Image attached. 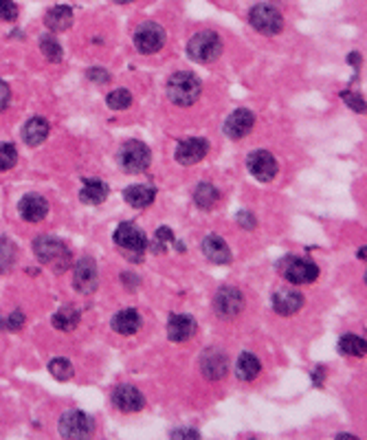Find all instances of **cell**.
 Instances as JSON below:
<instances>
[{
  "instance_id": "6da1fadb",
  "label": "cell",
  "mask_w": 367,
  "mask_h": 440,
  "mask_svg": "<svg viewBox=\"0 0 367 440\" xmlns=\"http://www.w3.org/2000/svg\"><path fill=\"white\" fill-rule=\"evenodd\" d=\"M34 254H36V258L42 262V265L51 267L55 273L66 271L71 267V262H73L68 247L55 236H38L34 240Z\"/></svg>"
},
{
  "instance_id": "7a4b0ae2",
  "label": "cell",
  "mask_w": 367,
  "mask_h": 440,
  "mask_svg": "<svg viewBox=\"0 0 367 440\" xmlns=\"http://www.w3.org/2000/svg\"><path fill=\"white\" fill-rule=\"evenodd\" d=\"M201 90H203L201 80L190 71H178L167 80V97L176 106H192L201 97Z\"/></svg>"
},
{
  "instance_id": "3957f363",
  "label": "cell",
  "mask_w": 367,
  "mask_h": 440,
  "mask_svg": "<svg viewBox=\"0 0 367 440\" xmlns=\"http://www.w3.org/2000/svg\"><path fill=\"white\" fill-rule=\"evenodd\" d=\"M223 53V40L216 31H198L187 42V56L198 64H209L216 62Z\"/></svg>"
},
{
  "instance_id": "277c9868",
  "label": "cell",
  "mask_w": 367,
  "mask_h": 440,
  "mask_svg": "<svg viewBox=\"0 0 367 440\" xmlns=\"http://www.w3.org/2000/svg\"><path fill=\"white\" fill-rule=\"evenodd\" d=\"M249 23L255 31L264 36H277L284 29V16L277 7H273L268 3H260L255 7H251L249 12Z\"/></svg>"
},
{
  "instance_id": "5b68a950",
  "label": "cell",
  "mask_w": 367,
  "mask_h": 440,
  "mask_svg": "<svg viewBox=\"0 0 367 440\" xmlns=\"http://www.w3.org/2000/svg\"><path fill=\"white\" fill-rule=\"evenodd\" d=\"M150 161H152V152L143 141H125L117 154V163L121 165V170L130 174L148 170Z\"/></svg>"
},
{
  "instance_id": "8992f818",
  "label": "cell",
  "mask_w": 367,
  "mask_h": 440,
  "mask_svg": "<svg viewBox=\"0 0 367 440\" xmlns=\"http://www.w3.org/2000/svg\"><path fill=\"white\" fill-rule=\"evenodd\" d=\"M134 49L143 56H152L156 51H161L165 45V29L156 23H143L141 27H136L134 36Z\"/></svg>"
},
{
  "instance_id": "52a82bcc",
  "label": "cell",
  "mask_w": 367,
  "mask_h": 440,
  "mask_svg": "<svg viewBox=\"0 0 367 440\" xmlns=\"http://www.w3.org/2000/svg\"><path fill=\"white\" fill-rule=\"evenodd\" d=\"M281 276H284L292 284H310L319 278V267L312 260L303 258H288L279 265Z\"/></svg>"
},
{
  "instance_id": "ba28073f",
  "label": "cell",
  "mask_w": 367,
  "mask_h": 440,
  "mask_svg": "<svg viewBox=\"0 0 367 440\" xmlns=\"http://www.w3.org/2000/svg\"><path fill=\"white\" fill-rule=\"evenodd\" d=\"M214 308L220 317L233 319L244 310V295L233 286H223V289H218L216 297H214Z\"/></svg>"
},
{
  "instance_id": "9c48e42d",
  "label": "cell",
  "mask_w": 367,
  "mask_h": 440,
  "mask_svg": "<svg viewBox=\"0 0 367 440\" xmlns=\"http://www.w3.org/2000/svg\"><path fill=\"white\" fill-rule=\"evenodd\" d=\"M114 245L121 247L128 254H143L145 247H148V238L141 232L139 227L132 223H121L112 234Z\"/></svg>"
},
{
  "instance_id": "30bf717a",
  "label": "cell",
  "mask_w": 367,
  "mask_h": 440,
  "mask_svg": "<svg viewBox=\"0 0 367 440\" xmlns=\"http://www.w3.org/2000/svg\"><path fill=\"white\" fill-rule=\"evenodd\" d=\"M246 167H249V172L253 174L257 181H262V183L273 181L277 176V172H279V165L275 161V156H273L268 150L251 152L249 159H246Z\"/></svg>"
},
{
  "instance_id": "8fae6325",
  "label": "cell",
  "mask_w": 367,
  "mask_h": 440,
  "mask_svg": "<svg viewBox=\"0 0 367 440\" xmlns=\"http://www.w3.org/2000/svg\"><path fill=\"white\" fill-rule=\"evenodd\" d=\"M73 282H75V289L84 295L88 293H95L99 286V271L92 258H81L75 262V269H73Z\"/></svg>"
},
{
  "instance_id": "7c38bea8",
  "label": "cell",
  "mask_w": 367,
  "mask_h": 440,
  "mask_svg": "<svg viewBox=\"0 0 367 440\" xmlns=\"http://www.w3.org/2000/svg\"><path fill=\"white\" fill-rule=\"evenodd\" d=\"M60 434L64 438H88L92 434V421L88 414L71 410L60 416Z\"/></svg>"
},
{
  "instance_id": "4fadbf2b",
  "label": "cell",
  "mask_w": 367,
  "mask_h": 440,
  "mask_svg": "<svg viewBox=\"0 0 367 440\" xmlns=\"http://www.w3.org/2000/svg\"><path fill=\"white\" fill-rule=\"evenodd\" d=\"M209 152V143L203 137L183 139L176 148V161L181 165H196L201 163Z\"/></svg>"
},
{
  "instance_id": "5bb4252c",
  "label": "cell",
  "mask_w": 367,
  "mask_h": 440,
  "mask_svg": "<svg viewBox=\"0 0 367 440\" xmlns=\"http://www.w3.org/2000/svg\"><path fill=\"white\" fill-rule=\"evenodd\" d=\"M112 405L117 407L119 412L132 414V412L143 410L145 399L134 385H119V387H114V392H112Z\"/></svg>"
},
{
  "instance_id": "9a60e30c",
  "label": "cell",
  "mask_w": 367,
  "mask_h": 440,
  "mask_svg": "<svg viewBox=\"0 0 367 440\" xmlns=\"http://www.w3.org/2000/svg\"><path fill=\"white\" fill-rule=\"evenodd\" d=\"M253 123H255L253 112L246 110V108H238L229 114L223 128H225V134L229 139H242L251 130H253Z\"/></svg>"
},
{
  "instance_id": "2e32d148",
  "label": "cell",
  "mask_w": 367,
  "mask_h": 440,
  "mask_svg": "<svg viewBox=\"0 0 367 440\" xmlns=\"http://www.w3.org/2000/svg\"><path fill=\"white\" fill-rule=\"evenodd\" d=\"M18 212H20V218L27 220V223H40V220L49 214V203L47 198L40 194H27L20 198Z\"/></svg>"
},
{
  "instance_id": "e0dca14e",
  "label": "cell",
  "mask_w": 367,
  "mask_h": 440,
  "mask_svg": "<svg viewBox=\"0 0 367 440\" xmlns=\"http://www.w3.org/2000/svg\"><path fill=\"white\" fill-rule=\"evenodd\" d=\"M201 370L203 376L209 381H218L227 374V357L223 350L209 348L201 357Z\"/></svg>"
},
{
  "instance_id": "ac0fdd59",
  "label": "cell",
  "mask_w": 367,
  "mask_h": 440,
  "mask_svg": "<svg viewBox=\"0 0 367 440\" xmlns=\"http://www.w3.org/2000/svg\"><path fill=\"white\" fill-rule=\"evenodd\" d=\"M196 334V321L192 315H172L167 319V337L174 343H183Z\"/></svg>"
},
{
  "instance_id": "d6986e66",
  "label": "cell",
  "mask_w": 367,
  "mask_h": 440,
  "mask_svg": "<svg viewBox=\"0 0 367 440\" xmlns=\"http://www.w3.org/2000/svg\"><path fill=\"white\" fill-rule=\"evenodd\" d=\"M303 306V295L292 289H281L277 293H273V308L279 315H292Z\"/></svg>"
},
{
  "instance_id": "ffe728a7",
  "label": "cell",
  "mask_w": 367,
  "mask_h": 440,
  "mask_svg": "<svg viewBox=\"0 0 367 440\" xmlns=\"http://www.w3.org/2000/svg\"><path fill=\"white\" fill-rule=\"evenodd\" d=\"M203 254L214 265H229L231 262V251L220 236H207L203 240Z\"/></svg>"
},
{
  "instance_id": "44dd1931",
  "label": "cell",
  "mask_w": 367,
  "mask_h": 440,
  "mask_svg": "<svg viewBox=\"0 0 367 440\" xmlns=\"http://www.w3.org/2000/svg\"><path fill=\"white\" fill-rule=\"evenodd\" d=\"M108 198V185L97 179H86L79 190V201L86 205H101Z\"/></svg>"
},
{
  "instance_id": "7402d4cb",
  "label": "cell",
  "mask_w": 367,
  "mask_h": 440,
  "mask_svg": "<svg viewBox=\"0 0 367 440\" xmlns=\"http://www.w3.org/2000/svg\"><path fill=\"white\" fill-rule=\"evenodd\" d=\"M123 198L130 207L143 209L154 203L156 192H154V187H148V185H130V187H125Z\"/></svg>"
},
{
  "instance_id": "603a6c76",
  "label": "cell",
  "mask_w": 367,
  "mask_h": 440,
  "mask_svg": "<svg viewBox=\"0 0 367 440\" xmlns=\"http://www.w3.org/2000/svg\"><path fill=\"white\" fill-rule=\"evenodd\" d=\"M49 121L47 119H42V117H34V119H29L25 123V128H23V139L27 145H40L42 141H47L49 137Z\"/></svg>"
},
{
  "instance_id": "cb8c5ba5",
  "label": "cell",
  "mask_w": 367,
  "mask_h": 440,
  "mask_svg": "<svg viewBox=\"0 0 367 440\" xmlns=\"http://www.w3.org/2000/svg\"><path fill=\"white\" fill-rule=\"evenodd\" d=\"M112 328L119 334H134L141 328V315L134 308H125L112 317Z\"/></svg>"
},
{
  "instance_id": "d4e9b609",
  "label": "cell",
  "mask_w": 367,
  "mask_h": 440,
  "mask_svg": "<svg viewBox=\"0 0 367 440\" xmlns=\"http://www.w3.org/2000/svg\"><path fill=\"white\" fill-rule=\"evenodd\" d=\"M45 25L51 31H66L73 25V12L71 7L64 5H58L53 9H49L47 16H45Z\"/></svg>"
},
{
  "instance_id": "484cf974",
  "label": "cell",
  "mask_w": 367,
  "mask_h": 440,
  "mask_svg": "<svg viewBox=\"0 0 367 440\" xmlns=\"http://www.w3.org/2000/svg\"><path fill=\"white\" fill-rule=\"evenodd\" d=\"M262 370V363L260 359L255 357V354H251V352H242L240 354V359L236 363V376L240 381H253L257 379V374Z\"/></svg>"
},
{
  "instance_id": "4316f807",
  "label": "cell",
  "mask_w": 367,
  "mask_h": 440,
  "mask_svg": "<svg viewBox=\"0 0 367 440\" xmlns=\"http://www.w3.org/2000/svg\"><path fill=\"white\" fill-rule=\"evenodd\" d=\"M365 350H367V343H365V339L359 337V334H354V332L341 334V339H339L341 354H348V357H365Z\"/></svg>"
},
{
  "instance_id": "83f0119b",
  "label": "cell",
  "mask_w": 367,
  "mask_h": 440,
  "mask_svg": "<svg viewBox=\"0 0 367 440\" xmlns=\"http://www.w3.org/2000/svg\"><path fill=\"white\" fill-rule=\"evenodd\" d=\"M194 201L201 209H212L216 207V203L220 201V192L212 183H201L194 192Z\"/></svg>"
},
{
  "instance_id": "f1b7e54d",
  "label": "cell",
  "mask_w": 367,
  "mask_h": 440,
  "mask_svg": "<svg viewBox=\"0 0 367 440\" xmlns=\"http://www.w3.org/2000/svg\"><path fill=\"white\" fill-rule=\"evenodd\" d=\"M77 321H79V313L73 308V306L60 308L55 315H53V326L58 330H73V328L77 326Z\"/></svg>"
},
{
  "instance_id": "f546056e",
  "label": "cell",
  "mask_w": 367,
  "mask_h": 440,
  "mask_svg": "<svg viewBox=\"0 0 367 440\" xmlns=\"http://www.w3.org/2000/svg\"><path fill=\"white\" fill-rule=\"evenodd\" d=\"M40 51L45 53V58L49 62H62V58H64V51H62L60 42L53 36H42L40 38Z\"/></svg>"
},
{
  "instance_id": "4dcf8cb0",
  "label": "cell",
  "mask_w": 367,
  "mask_h": 440,
  "mask_svg": "<svg viewBox=\"0 0 367 440\" xmlns=\"http://www.w3.org/2000/svg\"><path fill=\"white\" fill-rule=\"evenodd\" d=\"M49 372L58 381H68L71 376H73V365L66 359H53V361L49 363Z\"/></svg>"
},
{
  "instance_id": "1f68e13d",
  "label": "cell",
  "mask_w": 367,
  "mask_h": 440,
  "mask_svg": "<svg viewBox=\"0 0 367 440\" xmlns=\"http://www.w3.org/2000/svg\"><path fill=\"white\" fill-rule=\"evenodd\" d=\"M108 106L112 110H125L132 103V95H130V90H125V88H117V90H112L110 95H108Z\"/></svg>"
},
{
  "instance_id": "d6a6232c",
  "label": "cell",
  "mask_w": 367,
  "mask_h": 440,
  "mask_svg": "<svg viewBox=\"0 0 367 440\" xmlns=\"http://www.w3.org/2000/svg\"><path fill=\"white\" fill-rule=\"evenodd\" d=\"M18 163V150L12 143H0V170H12Z\"/></svg>"
},
{
  "instance_id": "836d02e7",
  "label": "cell",
  "mask_w": 367,
  "mask_h": 440,
  "mask_svg": "<svg viewBox=\"0 0 367 440\" xmlns=\"http://www.w3.org/2000/svg\"><path fill=\"white\" fill-rule=\"evenodd\" d=\"M174 240V234L170 232V227H159L154 234V251H163L165 247H170V243Z\"/></svg>"
},
{
  "instance_id": "e575fe53",
  "label": "cell",
  "mask_w": 367,
  "mask_h": 440,
  "mask_svg": "<svg viewBox=\"0 0 367 440\" xmlns=\"http://www.w3.org/2000/svg\"><path fill=\"white\" fill-rule=\"evenodd\" d=\"M343 101L348 103V106L356 112H365V99L361 95H356V93H350V90H343L341 93Z\"/></svg>"
},
{
  "instance_id": "d590c367",
  "label": "cell",
  "mask_w": 367,
  "mask_h": 440,
  "mask_svg": "<svg viewBox=\"0 0 367 440\" xmlns=\"http://www.w3.org/2000/svg\"><path fill=\"white\" fill-rule=\"evenodd\" d=\"M18 18V7L12 0H0V20H7V23H14Z\"/></svg>"
},
{
  "instance_id": "8d00e7d4",
  "label": "cell",
  "mask_w": 367,
  "mask_h": 440,
  "mask_svg": "<svg viewBox=\"0 0 367 440\" xmlns=\"http://www.w3.org/2000/svg\"><path fill=\"white\" fill-rule=\"evenodd\" d=\"M23 323H25L23 310H16V313H12V315L7 317V323H5V326H7V328H12V330H18V328H23Z\"/></svg>"
},
{
  "instance_id": "74e56055",
  "label": "cell",
  "mask_w": 367,
  "mask_h": 440,
  "mask_svg": "<svg viewBox=\"0 0 367 440\" xmlns=\"http://www.w3.org/2000/svg\"><path fill=\"white\" fill-rule=\"evenodd\" d=\"M9 101H12V88H9L7 84L0 80V112L9 106Z\"/></svg>"
},
{
  "instance_id": "f35d334b",
  "label": "cell",
  "mask_w": 367,
  "mask_h": 440,
  "mask_svg": "<svg viewBox=\"0 0 367 440\" xmlns=\"http://www.w3.org/2000/svg\"><path fill=\"white\" fill-rule=\"evenodd\" d=\"M88 77L92 82H99V84H108L110 82V75L103 69H88Z\"/></svg>"
},
{
  "instance_id": "ab89813d",
  "label": "cell",
  "mask_w": 367,
  "mask_h": 440,
  "mask_svg": "<svg viewBox=\"0 0 367 440\" xmlns=\"http://www.w3.org/2000/svg\"><path fill=\"white\" fill-rule=\"evenodd\" d=\"M170 436L172 438H201V434H198L196 429H174Z\"/></svg>"
},
{
  "instance_id": "60d3db41",
  "label": "cell",
  "mask_w": 367,
  "mask_h": 440,
  "mask_svg": "<svg viewBox=\"0 0 367 440\" xmlns=\"http://www.w3.org/2000/svg\"><path fill=\"white\" fill-rule=\"evenodd\" d=\"M238 220H240V223H242L246 229H253V227H255V220H253V216H251L249 212H240Z\"/></svg>"
},
{
  "instance_id": "b9f144b4",
  "label": "cell",
  "mask_w": 367,
  "mask_h": 440,
  "mask_svg": "<svg viewBox=\"0 0 367 440\" xmlns=\"http://www.w3.org/2000/svg\"><path fill=\"white\" fill-rule=\"evenodd\" d=\"M114 3H119V5H128V3H134V0H114Z\"/></svg>"
}]
</instances>
